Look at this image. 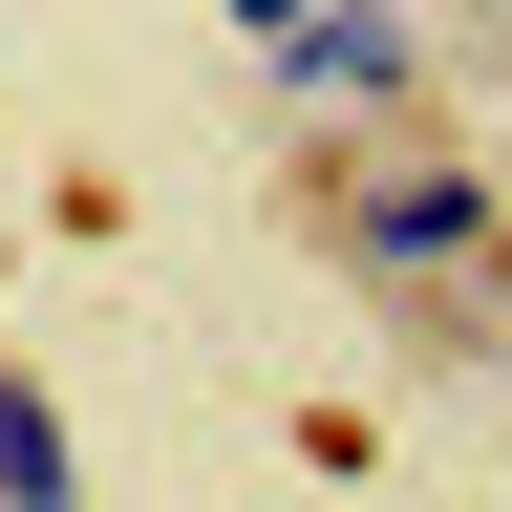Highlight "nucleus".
Masks as SVG:
<instances>
[{"mask_svg": "<svg viewBox=\"0 0 512 512\" xmlns=\"http://www.w3.org/2000/svg\"><path fill=\"white\" fill-rule=\"evenodd\" d=\"M278 86H299V107H406L427 64H406V22H384V0H320V22L278 43Z\"/></svg>", "mask_w": 512, "mask_h": 512, "instance_id": "2", "label": "nucleus"}, {"mask_svg": "<svg viewBox=\"0 0 512 512\" xmlns=\"http://www.w3.org/2000/svg\"><path fill=\"white\" fill-rule=\"evenodd\" d=\"M0 512H86V448H64V406L22 363H0Z\"/></svg>", "mask_w": 512, "mask_h": 512, "instance_id": "3", "label": "nucleus"}, {"mask_svg": "<svg viewBox=\"0 0 512 512\" xmlns=\"http://www.w3.org/2000/svg\"><path fill=\"white\" fill-rule=\"evenodd\" d=\"M342 256H363V278H448V256H491V171H448V150L363 171V192H342Z\"/></svg>", "mask_w": 512, "mask_h": 512, "instance_id": "1", "label": "nucleus"}, {"mask_svg": "<svg viewBox=\"0 0 512 512\" xmlns=\"http://www.w3.org/2000/svg\"><path fill=\"white\" fill-rule=\"evenodd\" d=\"M235 22H256V64H278V43H299V22H320V0H235Z\"/></svg>", "mask_w": 512, "mask_h": 512, "instance_id": "4", "label": "nucleus"}]
</instances>
